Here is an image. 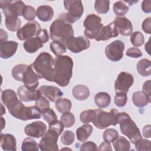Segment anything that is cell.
I'll return each mask as SVG.
<instances>
[{
    "instance_id": "1",
    "label": "cell",
    "mask_w": 151,
    "mask_h": 151,
    "mask_svg": "<svg viewBox=\"0 0 151 151\" xmlns=\"http://www.w3.org/2000/svg\"><path fill=\"white\" fill-rule=\"evenodd\" d=\"M73 60L68 55L56 57L54 60L53 82L61 87H65L70 83L73 75Z\"/></svg>"
},
{
    "instance_id": "2",
    "label": "cell",
    "mask_w": 151,
    "mask_h": 151,
    "mask_svg": "<svg viewBox=\"0 0 151 151\" xmlns=\"http://www.w3.org/2000/svg\"><path fill=\"white\" fill-rule=\"evenodd\" d=\"M50 32V38L53 41H59L64 43L74 37L73 26L67 20L65 13L61 14L52 22Z\"/></svg>"
},
{
    "instance_id": "3",
    "label": "cell",
    "mask_w": 151,
    "mask_h": 151,
    "mask_svg": "<svg viewBox=\"0 0 151 151\" xmlns=\"http://www.w3.org/2000/svg\"><path fill=\"white\" fill-rule=\"evenodd\" d=\"M31 65L40 78L53 82L54 60L50 54L47 52L40 53Z\"/></svg>"
},
{
    "instance_id": "4",
    "label": "cell",
    "mask_w": 151,
    "mask_h": 151,
    "mask_svg": "<svg viewBox=\"0 0 151 151\" xmlns=\"http://www.w3.org/2000/svg\"><path fill=\"white\" fill-rule=\"evenodd\" d=\"M9 113L16 119L26 121L40 119L41 111L35 106L25 107L21 100L17 99L6 106Z\"/></svg>"
},
{
    "instance_id": "5",
    "label": "cell",
    "mask_w": 151,
    "mask_h": 151,
    "mask_svg": "<svg viewBox=\"0 0 151 151\" xmlns=\"http://www.w3.org/2000/svg\"><path fill=\"white\" fill-rule=\"evenodd\" d=\"M117 121L120 124L122 133L127 136L133 144H135L137 140L142 139L139 129L128 114L124 112L118 113Z\"/></svg>"
},
{
    "instance_id": "6",
    "label": "cell",
    "mask_w": 151,
    "mask_h": 151,
    "mask_svg": "<svg viewBox=\"0 0 151 151\" xmlns=\"http://www.w3.org/2000/svg\"><path fill=\"white\" fill-rule=\"evenodd\" d=\"M118 113L115 109H111L109 112L103 111L100 109H95V114L92 122L99 129H106L111 125L116 126L117 124Z\"/></svg>"
},
{
    "instance_id": "7",
    "label": "cell",
    "mask_w": 151,
    "mask_h": 151,
    "mask_svg": "<svg viewBox=\"0 0 151 151\" xmlns=\"http://www.w3.org/2000/svg\"><path fill=\"white\" fill-rule=\"evenodd\" d=\"M101 18L94 14L88 15L83 21V26L85 28L84 35L90 39H96L98 34L103 27L101 23Z\"/></svg>"
},
{
    "instance_id": "8",
    "label": "cell",
    "mask_w": 151,
    "mask_h": 151,
    "mask_svg": "<svg viewBox=\"0 0 151 151\" xmlns=\"http://www.w3.org/2000/svg\"><path fill=\"white\" fill-rule=\"evenodd\" d=\"M64 6L67 11V13H65V18L70 24L77 21L82 17L84 8L81 1L65 0Z\"/></svg>"
},
{
    "instance_id": "9",
    "label": "cell",
    "mask_w": 151,
    "mask_h": 151,
    "mask_svg": "<svg viewBox=\"0 0 151 151\" xmlns=\"http://www.w3.org/2000/svg\"><path fill=\"white\" fill-rule=\"evenodd\" d=\"M25 6L21 1H0V7L5 17L22 16Z\"/></svg>"
},
{
    "instance_id": "10",
    "label": "cell",
    "mask_w": 151,
    "mask_h": 151,
    "mask_svg": "<svg viewBox=\"0 0 151 151\" xmlns=\"http://www.w3.org/2000/svg\"><path fill=\"white\" fill-rule=\"evenodd\" d=\"M124 48V44L122 41L115 40L106 47L105 54L110 61L117 62L123 58Z\"/></svg>"
},
{
    "instance_id": "11",
    "label": "cell",
    "mask_w": 151,
    "mask_h": 151,
    "mask_svg": "<svg viewBox=\"0 0 151 151\" xmlns=\"http://www.w3.org/2000/svg\"><path fill=\"white\" fill-rule=\"evenodd\" d=\"M41 29V26L35 21H31L26 23L17 33V36L19 40L27 41L28 39L37 36Z\"/></svg>"
},
{
    "instance_id": "12",
    "label": "cell",
    "mask_w": 151,
    "mask_h": 151,
    "mask_svg": "<svg viewBox=\"0 0 151 151\" xmlns=\"http://www.w3.org/2000/svg\"><path fill=\"white\" fill-rule=\"evenodd\" d=\"M66 48L73 53H78L90 47V42L87 37L79 36L72 37L65 43Z\"/></svg>"
},
{
    "instance_id": "13",
    "label": "cell",
    "mask_w": 151,
    "mask_h": 151,
    "mask_svg": "<svg viewBox=\"0 0 151 151\" xmlns=\"http://www.w3.org/2000/svg\"><path fill=\"white\" fill-rule=\"evenodd\" d=\"M133 83L134 78L130 73L125 71L120 73L114 83L116 93L123 92L127 93Z\"/></svg>"
},
{
    "instance_id": "14",
    "label": "cell",
    "mask_w": 151,
    "mask_h": 151,
    "mask_svg": "<svg viewBox=\"0 0 151 151\" xmlns=\"http://www.w3.org/2000/svg\"><path fill=\"white\" fill-rule=\"evenodd\" d=\"M58 136L56 133L48 130L40 141L38 145L40 150L42 151L58 150Z\"/></svg>"
},
{
    "instance_id": "15",
    "label": "cell",
    "mask_w": 151,
    "mask_h": 151,
    "mask_svg": "<svg viewBox=\"0 0 151 151\" xmlns=\"http://www.w3.org/2000/svg\"><path fill=\"white\" fill-rule=\"evenodd\" d=\"M46 124L41 121H35L25 127V133L30 137L40 138L42 137L47 131Z\"/></svg>"
},
{
    "instance_id": "16",
    "label": "cell",
    "mask_w": 151,
    "mask_h": 151,
    "mask_svg": "<svg viewBox=\"0 0 151 151\" xmlns=\"http://www.w3.org/2000/svg\"><path fill=\"white\" fill-rule=\"evenodd\" d=\"M39 77L34 71L31 65H29L23 74L22 82L24 86L30 90H36L39 84Z\"/></svg>"
},
{
    "instance_id": "17",
    "label": "cell",
    "mask_w": 151,
    "mask_h": 151,
    "mask_svg": "<svg viewBox=\"0 0 151 151\" xmlns=\"http://www.w3.org/2000/svg\"><path fill=\"white\" fill-rule=\"evenodd\" d=\"M119 34L124 36L131 35L133 25L130 21L124 17H117L113 21Z\"/></svg>"
},
{
    "instance_id": "18",
    "label": "cell",
    "mask_w": 151,
    "mask_h": 151,
    "mask_svg": "<svg viewBox=\"0 0 151 151\" xmlns=\"http://www.w3.org/2000/svg\"><path fill=\"white\" fill-rule=\"evenodd\" d=\"M38 90L42 96L47 97L52 102H55L63 96V93L57 87L51 86H42Z\"/></svg>"
},
{
    "instance_id": "19",
    "label": "cell",
    "mask_w": 151,
    "mask_h": 151,
    "mask_svg": "<svg viewBox=\"0 0 151 151\" xmlns=\"http://www.w3.org/2000/svg\"><path fill=\"white\" fill-rule=\"evenodd\" d=\"M17 94L20 100L24 102H29L36 100L41 96L38 90H30L24 85L21 86L17 89Z\"/></svg>"
},
{
    "instance_id": "20",
    "label": "cell",
    "mask_w": 151,
    "mask_h": 151,
    "mask_svg": "<svg viewBox=\"0 0 151 151\" xmlns=\"http://www.w3.org/2000/svg\"><path fill=\"white\" fill-rule=\"evenodd\" d=\"M119 34V33L116 28V27L113 21H112L109 24L103 26L101 28L96 40L97 41H106L111 38L117 37Z\"/></svg>"
},
{
    "instance_id": "21",
    "label": "cell",
    "mask_w": 151,
    "mask_h": 151,
    "mask_svg": "<svg viewBox=\"0 0 151 151\" xmlns=\"http://www.w3.org/2000/svg\"><path fill=\"white\" fill-rule=\"evenodd\" d=\"M18 44L14 41H4L0 42V57L7 59L12 57L17 50Z\"/></svg>"
},
{
    "instance_id": "22",
    "label": "cell",
    "mask_w": 151,
    "mask_h": 151,
    "mask_svg": "<svg viewBox=\"0 0 151 151\" xmlns=\"http://www.w3.org/2000/svg\"><path fill=\"white\" fill-rule=\"evenodd\" d=\"M44 42L40 37L37 35L25 41L23 44L25 50L28 53H34L44 45Z\"/></svg>"
},
{
    "instance_id": "23",
    "label": "cell",
    "mask_w": 151,
    "mask_h": 151,
    "mask_svg": "<svg viewBox=\"0 0 151 151\" xmlns=\"http://www.w3.org/2000/svg\"><path fill=\"white\" fill-rule=\"evenodd\" d=\"M1 146L4 150H17V141L11 134H1Z\"/></svg>"
},
{
    "instance_id": "24",
    "label": "cell",
    "mask_w": 151,
    "mask_h": 151,
    "mask_svg": "<svg viewBox=\"0 0 151 151\" xmlns=\"http://www.w3.org/2000/svg\"><path fill=\"white\" fill-rule=\"evenodd\" d=\"M36 15L38 18L43 22L51 21L54 16V11L49 5H41L37 9Z\"/></svg>"
},
{
    "instance_id": "25",
    "label": "cell",
    "mask_w": 151,
    "mask_h": 151,
    "mask_svg": "<svg viewBox=\"0 0 151 151\" xmlns=\"http://www.w3.org/2000/svg\"><path fill=\"white\" fill-rule=\"evenodd\" d=\"M150 97L142 91H136L132 95L133 103L135 106L138 107H143L146 106L150 103Z\"/></svg>"
},
{
    "instance_id": "26",
    "label": "cell",
    "mask_w": 151,
    "mask_h": 151,
    "mask_svg": "<svg viewBox=\"0 0 151 151\" xmlns=\"http://www.w3.org/2000/svg\"><path fill=\"white\" fill-rule=\"evenodd\" d=\"M72 94L76 99L83 101L86 100L89 97L90 92L87 86L83 84H78L73 87Z\"/></svg>"
},
{
    "instance_id": "27",
    "label": "cell",
    "mask_w": 151,
    "mask_h": 151,
    "mask_svg": "<svg viewBox=\"0 0 151 151\" xmlns=\"http://www.w3.org/2000/svg\"><path fill=\"white\" fill-rule=\"evenodd\" d=\"M93 132V127L88 124H84L78 127L76 130V136L77 140L80 142H85L91 135Z\"/></svg>"
},
{
    "instance_id": "28",
    "label": "cell",
    "mask_w": 151,
    "mask_h": 151,
    "mask_svg": "<svg viewBox=\"0 0 151 151\" xmlns=\"http://www.w3.org/2000/svg\"><path fill=\"white\" fill-rule=\"evenodd\" d=\"M94 101L98 107L101 109L106 108L110 105L111 97L107 93L99 92L95 95Z\"/></svg>"
},
{
    "instance_id": "29",
    "label": "cell",
    "mask_w": 151,
    "mask_h": 151,
    "mask_svg": "<svg viewBox=\"0 0 151 151\" xmlns=\"http://www.w3.org/2000/svg\"><path fill=\"white\" fill-rule=\"evenodd\" d=\"M150 61L146 58L139 60L136 65L137 71L140 75L143 77H148L151 74Z\"/></svg>"
},
{
    "instance_id": "30",
    "label": "cell",
    "mask_w": 151,
    "mask_h": 151,
    "mask_svg": "<svg viewBox=\"0 0 151 151\" xmlns=\"http://www.w3.org/2000/svg\"><path fill=\"white\" fill-rule=\"evenodd\" d=\"M5 27L11 31H18L21 28V21L18 17H5Z\"/></svg>"
},
{
    "instance_id": "31",
    "label": "cell",
    "mask_w": 151,
    "mask_h": 151,
    "mask_svg": "<svg viewBox=\"0 0 151 151\" xmlns=\"http://www.w3.org/2000/svg\"><path fill=\"white\" fill-rule=\"evenodd\" d=\"M114 149L116 151H128L130 149V144L128 140L123 136H119L113 142Z\"/></svg>"
},
{
    "instance_id": "32",
    "label": "cell",
    "mask_w": 151,
    "mask_h": 151,
    "mask_svg": "<svg viewBox=\"0 0 151 151\" xmlns=\"http://www.w3.org/2000/svg\"><path fill=\"white\" fill-rule=\"evenodd\" d=\"M55 106L58 111L64 113L70 111L71 108V102L68 99L60 98L55 101Z\"/></svg>"
},
{
    "instance_id": "33",
    "label": "cell",
    "mask_w": 151,
    "mask_h": 151,
    "mask_svg": "<svg viewBox=\"0 0 151 151\" xmlns=\"http://www.w3.org/2000/svg\"><path fill=\"white\" fill-rule=\"evenodd\" d=\"M17 99L16 93L12 89H6L2 91L1 100L6 107Z\"/></svg>"
},
{
    "instance_id": "34",
    "label": "cell",
    "mask_w": 151,
    "mask_h": 151,
    "mask_svg": "<svg viewBox=\"0 0 151 151\" xmlns=\"http://www.w3.org/2000/svg\"><path fill=\"white\" fill-rule=\"evenodd\" d=\"M50 50L57 57L62 55L66 52V46L63 42L59 41H53L50 43Z\"/></svg>"
},
{
    "instance_id": "35",
    "label": "cell",
    "mask_w": 151,
    "mask_h": 151,
    "mask_svg": "<svg viewBox=\"0 0 151 151\" xmlns=\"http://www.w3.org/2000/svg\"><path fill=\"white\" fill-rule=\"evenodd\" d=\"M113 9L114 14L117 17H123L129 11V8L124 1H119L114 4Z\"/></svg>"
},
{
    "instance_id": "36",
    "label": "cell",
    "mask_w": 151,
    "mask_h": 151,
    "mask_svg": "<svg viewBox=\"0 0 151 151\" xmlns=\"http://www.w3.org/2000/svg\"><path fill=\"white\" fill-rule=\"evenodd\" d=\"M28 65L24 64H19L14 66L11 71L12 77L17 81H22L24 73L28 67Z\"/></svg>"
},
{
    "instance_id": "37",
    "label": "cell",
    "mask_w": 151,
    "mask_h": 151,
    "mask_svg": "<svg viewBox=\"0 0 151 151\" xmlns=\"http://www.w3.org/2000/svg\"><path fill=\"white\" fill-rule=\"evenodd\" d=\"M22 151H38L39 145L35 140L31 137H27L24 139L21 145Z\"/></svg>"
},
{
    "instance_id": "38",
    "label": "cell",
    "mask_w": 151,
    "mask_h": 151,
    "mask_svg": "<svg viewBox=\"0 0 151 151\" xmlns=\"http://www.w3.org/2000/svg\"><path fill=\"white\" fill-rule=\"evenodd\" d=\"M94 8L99 14H106L110 8V1L97 0L94 2Z\"/></svg>"
},
{
    "instance_id": "39",
    "label": "cell",
    "mask_w": 151,
    "mask_h": 151,
    "mask_svg": "<svg viewBox=\"0 0 151 151\" xmlns=\"http://www.w3.org/2000/svg\"><path fill=\"white\" fill-rule=\"evenodd\" d=\"M60 121L65 127H71L75 123L74 115L70 111L64 113L61 116Z\"/></svg>"
},
{
    "instance_id": "40",
    "label": "cell",
    "mask_w": 151,
    "mask_h": 151,
    "mask_svg": "<svg viewBox=\"0 0 151 151\" xmlns=\"http://www.w3.org/2000/svg\"><path fill=\"white\" fill-rule=\"evenodd\" d=\"M130 41L135 47L142 46L145 42V38L143 34L140 31H135L131 34Z\"/></svg>"
},
{
    "instance_id": "41",
    "label": "cell",
    "mask_w": 151,
    "mask_h": 151,
    "mask_svg": "<svg viewBox=\"0 0 151 151\" xmlns=\"http://www.w3.org/2000/svg\"><path fill=\"white\" fill-rule=\"evenodd\" d=\"M119 137V133L116 129H107L103 134V139L104 141L109 143L113 142L115 139Z\"/></svg>"
},
{
    "instance_id": "42",
    "label": "cell",
    "mask_w": 151,
    "mask_h": 151,
    "mask_svg": "<svg viewBox=\"0 0 151 151\" xmlns=\"http://www.w3.org/2000/svg\"><path fill=\"white\" fill-rule=\"evenodd\" d=\"M95 114V110H86L83 111L80 115L81 122L84 124L92 122Z\"/></svg>"
},
{
    "instance_id": "43",
    "label": "cell",
    "mask_w": 151,
    "mask_h": 151,
    "mask_svg": "<svg viewBox=\"0 0 151 151\" xmlns=\"http://www.w3.org/2000/svg\"><path fill=\"white\" fill-rule=\"evenodd\" d=\"M35 106L42 113L50 107V102L44 96L41 95L35 100Z\"/></svg>"
},
{
    "instance_id": "44",
    "label": "cell",
    "mask_w": 151,
    "mask_h": 151,
    "mask_svg": "<svg viewBox=\"0 0 151 151\" xmlns=\"http://www.w3.org/2000/svg\"><path fill=\"white\" fill-rule=\"evenodd\" d=\"M41 114H42L43 119L48 123V124L57 120V116L54 111L50 107L42 111Z\"/></svg>"
},
{
    "instance_id": "45",
    "label": "cell",
    "mask_w": 151,
    "mask_h": 151,
    "mask_svg": "<svg viewBox=\"0 0 151 151\" xmlns=\"http://www.w3.org/2000/svg\"><path fill=\"white\" fill-rule=\"evenodd\" d=\"M75 139V134L74 133L70 130H65L63 132V134L61 137V142L66 146H68L71 145Z\"/></svg>"
},
{
    "instance_id": "46",
    "label": "cell",
    "mask_w": 151,
    "mask_h": 151,
    "mask_svg": "<svg viewBox=\"0 0 151 151\" xmlns=\"http://www.w3.org/2000/svg\"><path fill=\"white\" fill-rule=\"evenodd\" d=\"M36 16V11L35 8L29 5H26L23 13L22 17L25 20L27 21H34Z\"/></svg>"
},
{
    "instance_id": "47",
    "label": "cell",
    "mask_w": 151,
    "mask_h": 151,
    "mask_svg": "<svg viewBox=\"0 0 151 151\" xmlns=\"http://www.w3.org/2000/svg\"><path fill=\"white\" fill-rule=\"evenodd\" d=\"M127 101V93H123V92L116 93V94L114 97V102L117 106L119 107H124L126 105Z\"/></svg>"
},
{
    "instance_id": "48",
    "label": "cell",
    "mask_w": 151,
    "mask_h": 151,
    "mask_svg": "<svg viewBox=\"0 0 151 151\" xmlns=\"http://www.w3.org/2000/svg\"><path fill=\"white\" fill-rule=\"evenodd\" d=\"M64 125L61 121L58 120L49 124L48 130L56 133L58 136H60L64 130Z\"/></svg>"
},
{
    "instance_id": "49",
    "label": "cell",
    "mask_w": 151,
    "mask_h": 151,
    "mask_svg": "<svg viewBox=\"0 0 151 151\" xmlns=\"http://www.w3.org/2000/svg\"><path fill=\"white\" fill-rule=\"evenodd\" d=\"M135 148L138 151L150 150V142L146 139H140L135 143Z\"/></svg>"
},
{
    "instance_id": "50",
    "label": "cell",
    "mask_w": 151,
    "mask_h": 151,
    "mask_svg": "<svg viewBox=\"0 0 151 151\" xmlns=\"http://www.w3.org/2000/svg\"><path fill=\"white\" fill-rule=\"evenodd\" d=\"M126 54L129 57L137 58L142 57V52L139 48L137 47H132L127 50Z\"/></svg>"
},
{
    "instance_id": "51",
    "label": "cell",
    "mask_w": 151,
    "mask_h": 151,
    "mask_svg": "<svg viewBox=\"0 0 151 151\" xmlns=\"http://www.w3.org/2000/svg\"><path fill=\"white\" fill-rule=\"evenodd\" d=\"M97 146L96 143L91 141H88L83 143L80 146L81 151H90V150H97Z\"/></svg>"
},
{
    "instance_id": "52",
    "label": "cell",
    "mask_w": 151,
    "mask_h": 151,
    "mask_svg": "<svg viewBox=\"0 0 151 151\" xmlns=\"http://www.w3.org/2000/svg\"><path fill=\"white\" fill-rule=\"evenodd\" d=\"M142 28L145 33L151 34V17H147L144 19L142 24Z\"/></svg>"
},
{
    "instance_id": "53",
    "label": "cell",
    "mask_w": 151,
    "mask_h": 151,
    "mask_svg": "<svg viewBox=\"0 0 151 151\" xmlns=\"http://www.w3.org/2000/svg\"><path fill=\"white\" fill-rule=\"evenodd\" d=\"M37 35L40 37V38L42 40L44 44L49 41V36H48V31L45 29H41L38 32Z\"/></svg>"
},
{
    "instance_id": "54",
    "label": "cell",
    "mask_w": 151,
    "mask_h": 151,
    "mask_svg": "<svg viewBox=\"0 0 151 151\" xmlns=\"http://www.w3.org/2000/svg\"><path fill=\"white\" fill-rule=\"evenodd\" d=\"M142 9L145 13H150L151 12V1L145 0L142 2L141 5Z\"/></svg>"
},
{
    "instance_id": "55",
    "label": "cell",
    "mask_w": 151,
    "mask_h": 151,
    "mask_svg": "<svg viewBox=\"0 0 151 151\" xmlns=\"http://www.w3.org/2000/svg\"><path fill=\"white\" fill-rule=\"evenodd\" d=\"M143 91L149 97L151 98V94H150V80H148L145 82L143 85Z\"/></svg>"
},
{
    "instance_id": "56",
    "label": "cell",
    "mask_w": 151,
    "mask_h": 151,
    "mask_svg": "<svg viewBox=\"0 0 151 151\" xmlns=\"http://www.w3.org/2000/svg\"><path fill=\"white\" fill-rule=\"evenodd\" d=\"M97 150H112L110 143L107 142H103L99 146Z\"/></svg>"
},
{
    "instance_id": "57",
    "label": "cell",
    "mask_w": 151,
    "mask_h": 151,
    "mask_svg": "<svg viewBox=\"0 0 151 151\" xmlns=\"http://www.w3.org/2000/svg\"><path fill=\"white\" fill-rule=\"evenodd\" d=\"M150 127H151V126L150 124H147L143 127V128L142 129V134L145 137H146V138L150 137V136H151Z\"/></svg>"
},
{
    "instance_id": "58",
    "label": "cell",
    "mask_w": 151,
    "mask_h": 151,
    "mask_svg": "<svg viewBox=\"0 0 151 151\" xmlns=\"http://www.w3.org/2000/svg\"><path fill=\"white\" fill-rule=\"evenodd\" d=\"M8 35L6 31H4L2 29H1V41H7Z\"/></svg>"
},
{
    "instance_id": "59",
    "label": "cell",
    "mask_w": 151,
    "mask_h": 151,
    "mask_svg": "<svg viewBox=\"0 0 151 151\" xmlns=\"http://www.w3.org/2000/svg\"><path fill=\"white\" fill-rule=\"evenodd\" d=\"M145 50L146 51V52L150 55V39L149 40L148 42L145 44Z\"/></svg>"
},
{
    "instance_id": "60",
    "label": "cell",
    "mask_w": 151,
    "mask_h": 151,
    "mask_svg": "<svg viewBox=\"0 0 151 151\" xmlns=\"http://www.w3.org/2000/svg\"><path fill=\"white\" fill-rule=\"evenodd\" d=\"M1 129L2 130L4 127V126H5V120L4 119V118L2 117H1Z\"/></svg>"
},
{
    "instance_id": "61",
    "label": "cell",
    "mask_w": 151,
    "mask_h": 151,
    "mask_svg": "<svg viewBox=\"0 0 151 151\" xmlns=\"http://www.w3.org/2000/svg\"><path fill=\"white\" fill-rule=\"evenodd\" d=\"M125 2H127V3H129L130 5H133V4H135V3H137V2H138V1H124Z\"/></svg>"
}]
</instances>
